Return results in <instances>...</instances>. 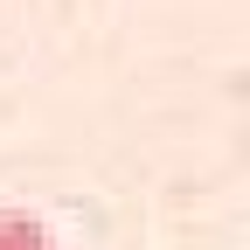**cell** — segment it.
Segmentation results:
<instances>
[{
  "label": "cell",
  "mask_w": 250,
  "mask_h": 250,
  "mask_svg": "<svg viewBox=\"0 0 250 250\" xmlns=\"http://www.w3.org/2000/svg\"><path fill=\"white\" fill-rule=\"evenodd\" d=\"M0 250H49V236L28 215H0Z\"/></svg>",
  "instance_id": "cell-1"
}]
</instances>
